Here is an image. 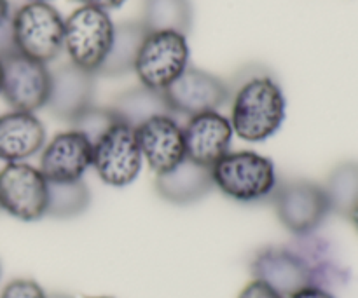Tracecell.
I'll use <instances>...</instances> for the list:
<instances>
[{
    "mask_svg": "<svg viewBox=\"0 0 358 298\" xmlns=\"http://www.w3.org/2000/svg\"><path fill=\"white\" fill-rule=\"evenodd\" d=\"M0 211L21 222L48 215V181L28 163H9L0 170Z\"/></svg>",
    "mask_w": 358,
    "mask_h": 298,
    "instance_id": "52a82bcc",
    "label": "cell"
},
{
    "mask_svg": "<svg viewBox=\"0 0 358 298\" xmlns=\"http://www.w3.org/2000/svg\"><path fill=\"white\" fill-rule=\"evenodd\" d=\"M76 2L83 3V6L86 7H94V9H100V10H105V13H108V10L121 7L126 0H76Z\"/></svg>",
    "mask_w": 358,
    "mask_h": 298,
    "instance_id": "4316f807",
    "label": "cell"
},
{
    "mask_svg": "<svg viewBox=\"0 0 358 298\" xmlns=\"http://www.w3.org/2000/svg\"><path fill=\"white\" fill-rule=\"evenodd\" d=\"M285 96L271 75H257L238 86L231 105V128L238 138L250 143L266 142L283 124Z\"/></svg>",
    "mask_w": 358,
    "mask_h": 298,
    "instance_id": "6da1fadb",
    "label": "cell"
},
{
    "mask_svg": "<svg viewBox=\"0 0 358 298\" xmlns=\"http://www.w3.org/2000/svg\"><path fill=\"white\" fill-rule=\"evenodd\" d=\"M0 89H2V59H0Z\"/></svg>",
    "mask_w": 358,
    "mask_h": 298,
    "instance_id": "4dcf8cb0",
    "label": "cell"
},
{
    "mask_svg": "<svg viewBox=\"0 0 358 298\" xmlns=\"http://www.w3.org/2000/svg\"><path fill=\"white\" fill-rule=\"evenodd\" d=\"M48 298H72V297L65 295V293H52V295H48Z\"/></svg>",
    "mask_w": 358,
    "mask_h": 298,
    "instance_id": "f546056e",
    "label": "cell"
},
{
    "mask_svg": "<svg viewBox=\"0 0 358 298\" xmlns=\"http://www.w3.org/2000/svg\"><path fill=\"white\" fill-rule=\"evenodd\" d=\"M142 23L149 31H178L187 37L192 27L191 0H145Z\"/></svg>",
    "mask_w": 358,
    "mask_h": 298,
    "instance_id": "d6986e66",
    "label": "cell"
},
{
    "mask_svg": "<svg viewBox=\"0 0 358 298\" xmlns=\"http://www.w3.org/2000/svg\"><path fill=\"white\" fill-rule=\"evenodd\" d=\"M51 91V70L48 65L20 52L2 58L0 94L13 110L31 112L45 107Z\"/></svg>",
    "mask_w": 358,
    "mask_h": 298,
    "instance_id": "9c48e42d",
    "label": "cell"
},
{
    "mask_svg": "<svg viewBox=\"0 0 358 298\" xmlns=\"http://www.w3.org/2000/svg\"><path fill=\"white\" fill-rule=\"evenodd\" d=\"M289 298H336L332 295L331 290L322 288V286H306V288H301L299 292H296Z\"/></svg>",
    "mask_w": 358,
    "mask_h": 298,
    "instance_id": "484cf974",
    "label": "cell"
},
{
    "mask_svg": "<svg viewBox=\"0 0 358 298\" xmlns=\"http://www.w3.org/2000/svg\"><path fill=\"white\" fill-rule=\"evenodd\" d=\"M0 298H48L45 292L34 279H13L3 286Z\"/></svg>",
    "mask_w": 358,
    "mask_h": 298,
    "instance_id": "603a6c76",
    "label": "cell"
},
{
    "mask_svg": "<svg viewBox=\"0 0 358 298\" xmlns=\"http://www.w3.org/2000/svg\"><path fill=\"white\" fill-rule=\"evenodd\" d=\"M16 52V45H14L13 38V27H10V20L0 24V59L6 56Z\"/></svg>",
    "mask_w": 358,
    "mask_h": 298,
    "instance_id": "d4e9b609",
    "label": "cell"
},
{
    "mask_svg": "<svg viewBox=\"0 0 358 298\" xmlns=\"http://www.w3.org/2000/svg\"><path fill=\"white\" fill-rule=\"evenodd\" d=\"M147 33L149 30L143 27L142 21H124L121 24H115L110 51L96 75L121 77L133 72L136 56H138Z\"/></svg>",
    "mask_w": 358,
    "mask_h": 298,
    "instance_id": "e0dca14e",
    "label": "cell"
},
{
    "mask_svg": "<svg viewBox=\"0 0 358 298\" xmlns=\"http://www.w3.org/2000/svg\"><path fill=\"white\" fill-rule=\"evenodd\" d=\"M0 274H2V267H0Z\"/></svg>",
    "mask_w": 358,
    "mask_h": 298,
    "instance_id": "836d02e7",
    "label": "cell"
},
{
    "mask_svg": "<svg viewBox=\"0 0 358 298\" xmlns=\"http://www.w3.org/2000/svg\"><path fill=\"white\" fill-rule=\"evenodd\" d=\"M93 298H110V297H93Z\"/></svg>",
    "mask_w": 358,
    "mask_h": 298,
    "instance_id": "d6a6232c",
    "label": "cell"
},
{
    "mask_svg": "<svg viewBox=\"0 0 358 298\" xmlns=\"http://www.w3.org/2000/svg\"><path fill=\"white\" fill-rule=\"evenodd\" d=\"M163 93L173 114L187 119L203 112L219 110L231 98L229 86L220 77L196 66H187Z\"/></svg>",
    "mask_w": 358,
    "mask_h": 298,
    "instance_id": "30bf717a",
    "label": "cell"
},
{
    "mask_svg": "<svg viewBox=\"0 0 358 298\" xmlns=\"http://www.w3.org/2000/svg\"><path fill=\"white\" fill-rule=\"evenodd\" d=\"M110 108L122 122H126V124L135 129L145 121H149V119L156 117V115H173V117H177L170 108V105H168L163 91L149 89L142 84L138 87H131V89L119 94L114 103L110 105Z\"/></svg>",
    "mask_w": 358,
    "mask_h": 298,
    "instance_id": "ac0fdd59",
    "label": "cell"
},
{
    "mask_svg": "<svg viewBox=\"0 0 358 298\" xmlns=\"http://www.w3.org/2000/svg\"><path fill=\"white\" fill-rule=\"evenodd\" d=\"M213 188L212 167L185 159L170 173L157 174L156 192L173 204H192L210 194Z\"/></svg>",
    "mask_w": 358,
    "mask_h": 298,
    "instance_id": "2e32d148",
    "label": "cell"
},
{
    "mask_svg": "<svg viewBox=\"0 0 358 298\" xmlns=\"http://www.w3.org/2000/svg\"><path fill=\"white\" fill-rule=\"evenodd\" d=\"M30 2H48V0H30Z\"/></svg>",
    "mask_w": 358,
    "mask_h": 298,
    "instance_id": "1f68e13d",
    "label": "cell"
},
{
    "mask_svg": "<svg viewBox=\"0 0 358 298\" xmlns=\"http://www.w3.org/2000/svg\"><path fill=\"white\" fill-rule=\"evenodd\" d=\"M10 3L9 0H0V24L10 20Z\"/></svg>",
    "mask_w": 358,
    "mask_h": 298,
    "instance_id": "83f0119b",
    "label": "cell"
},
{
    "mask_svg": "<svg viewBox=\"0 0 358 298\" xmlns=\"http://www.w3.org/2000/svg\"><path fill=\"white\" fill-rule=\"evenodd\" d=\"M91 194L83 180L52 184L48 181V215L52 218H73L87 209Z\"/></svg>",
    "mask_w": 358,
    "mask_h": 298,
    "instance_id": "44dd1931",
    "label": "cell"
},
{
    "mask_svg": "<svg viewBox=\"0 0 358 298\" xmlns=\"http://www.w3.org/2000/svg\"><path fill=\"white\" fill-rule=\"evenodd\" d=\"M94 73L80 70L72 63L51 72V91L45 108L59 121L72 124L87 108L93 107Z\"/></svg>",
    "mask_w": 358,
    "mask_h": 298,
    "instance_id": "4fadbf2b",
    "label": "cell"
},
{
    "mask_svg": "<svg viewBox=\"0 0 358 298\" xmlns=\"http://www.w3.org/2000/svg\"><path fill=\"white\" fill-rule=\"evenodd\" d=\"M135 131L142 159L156 174L170 173L187 159L184 126L173 115H156Z\"/></svg>",
    "mask_w": 358,
    "mask_h": 298,
    "instance_id": "8fae6325",
    "label": "cell"
},
{
    "mask_svg": "<svg viewBox=\"0 0 358 298\" xmlns=\"http://www.w3.org/2000/svg\"><path fill=\"white\" fill-rule=\"evenodd\" d=\"M233 135L229 119L219 110L192 115L184 124L185 156L192 163L212 167L229 152Z\"/></svg>",
    "mask_w": 358,
    "mask_h": 298,
    "instance_id": "5bb4252c",
    "label": "cell"
},
{
    "mask_svg": "<svg viewBox=\"0 0 358 298\" xmlns=\"http://www.w3.org/2000/svg\"><path fill=\"white\" fill-rule=\"evenodd\" d=\"M331 213L352 215L358 208V163H343L336 166L324 185Z\"/></svg>",
    "mask_w": 358,
    "mask_h": 298,
    "instance_id": "ffe728a7",
    "label": "cell"
},
{
    "mask_svg": "<svg viewBox=\"0 0 358 298\" xmlns=\"http://www.w3.org/2000/svg\"><path fill=\"white\" fill-rule=\"evenodd\" d=\"M16 51L48 65L63 51L65 20L49 2H27L10 16Z\"/></svg>",
    "mask_w": 358,
    "mask_h": 298,
    "instance_id": "3957f363",
    "label": "cell"
},
{
    "mask_svg": "<svg viewBox=\"0 0 358 298\" xmlns=\"http://www.w3.org/2000/svg\"><path fill=\"white\" fill-rule=\"evenodd\" d=\"M114 27L108 13L80 6L65 20L63 49L70 63L96 75L110 51Z\"/></svg>",
    "mask_w": 358,
    "mask_h": 298,
    "instance_id": "277c9868",
    "label": "cell"
},
{
    "mask_svg": "<svg viewBox=\"0 0 358 298\" xmlns=\"http://www.w3.org/2000/svg\"><path fill=\"white\" fill-rule=\"evenodd\" d=\"M45 145V129L31 112L10 110L0 114V161L24 163Z\"/></svg>",
    "mask_w": 358,
    "mask_h": 298,
    "instance_id": "9a60e30c",
    "label": "cell"
},
{
    "mask_svg": "<svg viewBox=\"0 0 358 298\" xmlns=\"http://www.w3.org/2000/svg\"><path fill=\"white\" fill-rule=\"evenodd\" d=\"M93 145L77 129L58 133L52 136L41 150V170L45 181L63 184V181L83 180L87 167H91Z\"/></svg>",
    "mask_w": 358,
    "mask_h": 298,
    "instance_id": "7c38bea8",
    "label": "cell"
},
{
    "mask_svg": "<svg viewBox=\"0 0 358 298\" xmlns=\"http://www.w3.org/2000/svg\"><path fill=\"white\" fill-rule=\"evenodd\" d=\"M238 298H283V297L278 295L275 290L269 288V286L264 285L262 281L254 279V281H250L243 290H241V293L238 295Z\"/></svg>",
    "mask_w": 358,
    "mask_h": 298,
    "instance_id": "cb8c5ba5",
    "label": "cell"
},
{
    "mask_svg": "<svg viewBox=\"0 0 358 298\" xmlns=\"http://www.w3.org/2000/svg\"><path fill=\"white\" fill-rule=\"evenodd\" d=\"M121 119L112 112V108H101V107H91L84 112L83 115L76 119L72 122V129H77L79 133H83L87 140L93 145L98 138H100L103 133H107L112 126L115 124Z\"/></svg>",
    "mask_w": 358,
    "mask_h": 298,
    "instance_id": "7402d4cb",
    "label": "cell"
},
{
    "mask_svg": "<svg viewBox=\"0 0 358 298\" xmlns=\"http://www.w3.org/2000/svg\"><path fill=\"white\" fill-rule=\"evenodd\" d=\"M350 220H352L353 227H355V229H357V232H358V208L355 209V211L352 213V215H350Z\"/></svg>",
    "mask_w": 358,
    "mask_h": 298,
    "instance_id": "f1b7e54d",
    "label": "cell"
},
{
    "mask_svg": "<svg viewBox=\"0 0 358 298\" xmlns=\"http://www.w3.org/2000/svg\"><path fill=\"white\" fill-rule=\"evenodd\" d=\"M189 66L187 37L178 31H149L136 56L135 70L140 84L164 91Z\"/></svg>",
    "mask_w": 358,
    "mask_h": 298,
    "instance_id": "5b68a950",
    "label": "cell"
},
{
    "mask_svg": "<svg viewBox=\"0 0 358 298\" xmlns=\"http://www.w3.org/2000/svg\"><path fill=\"white\" fill-rule=\"evenodd\" d=\"M142 152L135 128L117 121L93 143L91 166L98 178L110 187L133 184L142 170Z\"/></svg>",
    "mask_w": 358,
    "mask_h": 298,
    "instance_id": "8992f818",
    "label": "cell"
},
{
    "mask_svg": "<svg viewBox=\"0 0 358 298\" xmlns=\"http://www.w3.org/2000/svg\"><path fill=\"white\" fill-rule=\"evenodd\" d=\"M276 215L282 225L296 237L310 236L331 215L324 185L296 180L276 188Z\"/></svg>",
    "mask_w": 358,
    "mask_h": 298,
    "instance_id": "ba28073f",
    "label": "cell"
},
{
    "mask_svg": "<svg viewBox=\"0 0 358 298\" xmlns=\"http://www.w3.org/2000/svg\"><path fill=\"white\" fill-rule=\"evenodd\" d=\"M213 187L240 202L269 198L278 188V174L271 159L254 150H229L212 166Z\"/></svg>",
    "mask_w": 358,
    "mask_h": 298,
    "instance_id": "7a4b0ae2",
    "label": "cell"
}]
</instances>
